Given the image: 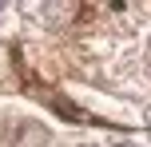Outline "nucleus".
Here are the masks:
<instances>
[{"label": "nucleus", "mask_w": 151, "mask_h": 147, "mask_svg": "<svg viewBox=\"0 0 151 147\" xmlns=\"http://www.w3.org/2000/svg\"><path fill=\"white\" fill-rule=\"evenodd\" d=\"M4 16H8V4H0V20H4Z\"/></svg>", "instance_id": "nucleus-1"}, {"label": "nucleus", "mask_w": 151, "mask_h": 147, "mask_svg": "<svg viewBox=\"0 0 151 147\" xmlns=\"http://www.w3.org/2000/svg\"><path fill=\"white\" fill-rule=\"evenodd\" d=\"M111 147H135V143H131V139H127V143H111Z\"/></svg>", "instance_id": "nucleus-2"}]
</instances>
